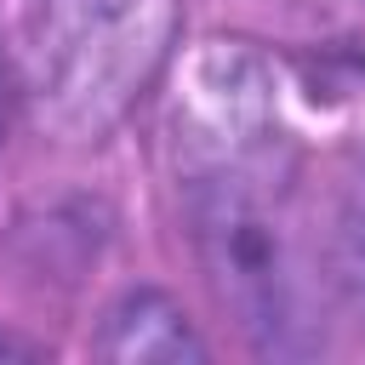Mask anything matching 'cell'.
Returning <instances> with one entry per match:
<instances>
[{
	"label": "cell",
	"instance_id": "obj_3",
	"mask_svg": "<svg viewBox=\"0 0 365 365\" xmlns=\"http://www.w3.org/2000/svg\"><path fill=\"white\" fill-rule=\"evenodd\" d=\"M17 354H29V348H23V342H11V336L0 331V359H17Z\"/></svg>",
	"mask_w": 365,
	"mask_h": 365
},
{
	"label": "cell",
	"instance_id": "obj_2",
	"mask_svg": "<svg viewBox=\"0 0 365 365\" xmlns=\"http://www.w3.org/2000/svg\"><path fill=\"white\" fill-rule=\"evenodd\" d=\"M103 359H160V365H182V359H205V342L194 331V319L182 314L177 297L165 291H125L97 336Z\"/></svg>",
	"mask_w": 365,
	"mask_h": 365
},
{
	"label": "cell",
	"instance_id": "obj_1",
	"mask_svg": "<svg viewBox=\"0 0 365 365\" xmlns=\"http://www.w3.org/2000/svg\"><path fill=\"white\" fill-rule=\"evenodd\" d=\"M171 0H57L34 46V97L63 131H103L160 68Z\"/></svg>",
	"mask_w": 365,
	"mask_h": 365
}]
</instances>
